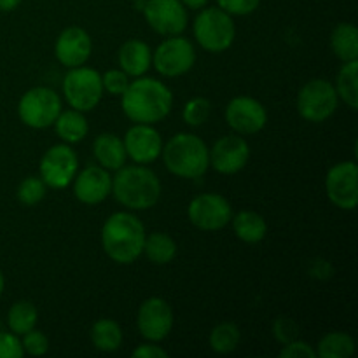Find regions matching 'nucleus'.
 <instances>
[{
    "mask_svg": "<svg viewBox=\"0 0 358 358\" xmlns=\"http://www.w3.org/2000/svg\"><path fill=\"white\" fill-rule=\"evenodd\" d=\"M196 63L194 45L182 35H171L161 42L152 52V65L161 76L180 77Z\"/></svg>",
    "mask_w": 358,
    "mask_h": 358,
    "instance_id": "1a4fd4ad",
    "label": "nucleus"
},
{
    "mask_svg": "<svg viewBox=\"0 0 358 358\" xmlns=\"http://www.w3.org/2000/svg\"><path fill=\"white\" fill-rule=\"evenodd\" d=\"M231 222H233L234 234L243 243H259L268 234V224H266L264 217L252 210H243V212L236 213Z\"/></svg>",
    "mask_w": 358,
    "mask_h": 358,
    "instance_id": "4be33fe9",
    "label": "nucleus"
},
{
    "mask_svg": "<svg viewBox=\"0 0 358 358\" xmlns=\"http://www.w3.org/2000/svg\"><path fill=\"white\" fill-rule=\"evenodd\" d=\"M241 332L233 322H222L210 332V348L219 355H229L240 346Z\"/></svg>",
    "mask_w": 358,
    "mask_h": 358,
    "instance_id": "c756f323",
    "label": "nucleus"
},
{
    "mask_svg": "<svg viewBox=\"0 0 358 358\" xmlns=\"http://www.w3.org/2000/svg\"><path fill=\"white\" fill-rule=\"evenodd\" d=\"M91 341H93L94 348L100 350V352H115L122 345L121 325L112 318H101L91 327Z\"/></svg>",
    "mask_w": 358,
    "mask_h": 358,
    "instance_id": "bb28decb",
    "label": "nucleus"
},
{
    "mask_svg": "<svg viewBox=\"0 0 358 358\" xmlns=\"http://www.w3.org/2000/svg\"><path fill=\"white\" fill-rule=\"evenodd\" d=\"M112 194L133 212L149 210L161 198L159 177L147 164L122 166L112 177Z\"/></svg>",
    "mask_w": 358,
    "mask_h": 358,
    "instance_id": "7ed1b4c3",
    "label": "nucleus"
},
{
    "mask_svg": "<svg viewBox=\"0 0 358 358\" xmlns=\"http://www.w3.org/2000/svg\"><path fill=\"white\" fill-rule=\"evenodd\" d=\"M210 166L222 175H234L247 166L250 159V147L240 135H226L208 149Z\"/></svg>",
    "mask_w": 358,
    "mask_h": 358,
    "instance_id": "dca6fc26",
    "label": "nucleus"
},
{
    "mask_svg": "<svg viewBox=\"0 0 358 358\" xmlns=\"http://www.w3.org/2000/svg\"><path fill=\"white\" fill-rule=\"evenodd\" d=\"M21 2L23 0H0V10L2 13H10V10L17 9Z\"/></svg>",
    "mask_w": 358,
    "mask_h": 358,
    "instance_id": "a19ab883",
    "label": "nucleus"
},
{
    "mask_svg": "<svg viewBox=\"0 0 358 358\" xmlns=\"http://www.w3.org/2000/svg\"><path fill=\"white\" fill-rule=\"evenodd\" d=\"M210 114H212V103H210L208 98L203 96H196L189 100L184 105V110H182V117H184L185 124L192 126V128L205 124L210 119Z\"/></svg>",
    "mask_w": 358,
    "mask_h": 358,
    "instance_id": "2f4dec72",
    "label": "nucleus"
},
{
    "mask_svg": "<svg viewBox=\"0 0 358 358\" xmlns=\"http://www.w3.org/2000/svg\"><path fill=\"white\" fill-rule=\"evenodd\" d=\"M45 192H48V185H45V182L42 180L41 177H34V175H30V177L23 178V180L20 182L16 196H17V201H20L21 205L35 206L45 198Z\"/></svg>",
    "mask_w": 358,
    "mask_h": 358,
    "instance_id": "7c9ffc66",
    "label": "nucleus"
},
{
    "mask_svg": "<svg viewBox=\"0 0 358 358\" xmlns=\"http://www.w3.org/2000/svg\"><path fill=\"white\" fill-rule=\"evenodd\" d=\"M194 37L208 52H224L233 45L236 27L231 14L220 7H206L194 20Z\"/></svg>",
    "mask_w": 358,
    "mask_h": 358,
    "instance_id": "39448f33",
    "label": "nucleus"
},
{
    "mask_svg": "<svg viewBox=\"0 0 358 358\" xmlns=\"http://www.w3.org/2000/svg\"><path fill=\"white\" fill-rule=\"evenodd\" d=\"M121 105L126 117L133 122L157 124L171 112L173 93L163 80L145 76L135 77L121 94Z\"/></svg>",
    "mask_w": 358,
    "mask_h": 358,
    "instance_id": "f257e3e1",
    "label": "nucleus"
},
{
    "mask_svg": "<svg viewBox=\"0 0 358 358\" xmlns=\"http://www.w3.org/2000/svg\"><path fill=\"white\" fill-rule=\"evenodd\" d=\"M310 275L315 276V278H320V280L331 278L332 276L331 264H329L327 261H324V259H315V261L311 262Z\"/></svg>",
    "mask_w": 358,
    "mask_h": 358,
    "instance_id": "ea45409f",
    "label": "nucleus"
},
{
    "mask_svg": "<svg viewBox=\"0 0 358 358\" xmlns=\"http://www.w3.org/2000/svg\"><path fill=\"white\" fill-rule=\"evenodd\" d=\"M226 121L238 135H255L268 124V110L252 96H236L227 103Z\"/></svg>",
    "mask_w": 358,
    "mask_h": 358,
    "instance_id": "2eb2a0df",
    "label": "nucleus"
},
{
    "mask_svg": "<svg viewBox=\"0 0 358 358\" xmlns=\"http://www.w3.org/2000/svg\"><path fill=\"white\" fill-rule=\"evenodd\" d=\"M131 355L136 358H168V352L164 348H161L159 345H156V343L149 341L133 350Z\"/></svg>",
    "mask_w": 358,
    "mask_h": 358,
    "instance_id": "58836bf2",
    "label": "nucleus"
},
{
    "mask_svg": "<svg viewBox=\"0 0 358 358\" xmlns=\"http://www.w3.org/2000/svg\"><path fill=\"white\" fill-rule=\"evenodd\" d=\"M21 345H23V352L31 357H42L49 352L48 336L41 331H35V329H31L27 334H23Z\"/></svg>",
    "mask_w": 358,
    "mask_h": 358,
    "instance_id": "72a5a7b5",
    "label": "nucleus"
},
{
    "mask_svg": "<svg viewBox=\"0 0 358 358\" xmlns=\"http://www.w3.org/2000/svg\"><path fill=\"white\" fill-rule=\"evenodd\" d=\"M282 358H317V350L306 341H299V339H294V341L283 345V350L280 352Z\"/></svg>",
    "mask_w": 358,
    "mask_h": 358,
    "instance_id": "4c0bfd02",
    "label": "nucleus"
},
{
    "mask_svg": "<svg viewBox=\"0 0 358 358\" xmlns=\"http://www.w3.org/2000/svg\"><path fill=\"white\" fill-rule=\"evenodd\" d=\"M126 156L136 164H150L163 152V138L154 124L135 122L124 135Z\"/></svg>",
    "mask_w": 358,
    "mask_h": 358,
    "instance_id": "f3484780",
    "label": "nucleus"
},
{
    "mask_svg": "<svg viewBox=\"0 0 358 358\" xmlns=\"http://www.w3.org/2000/svg\"><path fill=\"white\" fill-rule=\"evenodd\" d=\"M129 76L128 73L122 72L121 69H114V70H107V72L101 76V84H103V91H107L108 94L112 96H121L129 86Z\"/></svg>",
    "mask_w": 358,
    "mask_h": 358,
    "instance_id": "473e14b6",
    "label": "nucleus"
},
{
    "mask_svg": "<svg viewBox=\"0 0 358 358\" xmlns=\"http://www.w3.org/2000/svg\"><path fill=\"white\" fill-rule=\"evenodd\" d=\"M187 217L194 227L201 231L224 229L233 219V208L224 196L215 192L199 194L189 203Z\"/></svg>",
    "mask_w": 358,
    "mask_h": 358,
    "instance_id": "9b49d317",
    "label": "nucleus"
},
{
    "mask_svg": "<svg viewBox=\"0 0 358 358\" xmlns=\"http://www.w3.org/2000/svg\"><path fill=\"white\" fill-rule=\"evenodd\" d=\"M93 52V42L90 34L80 27H69L58 35L55 44V55L66 69L83 66Z\"/></svg>",
    "mask_w": 358,
    "mask_h": 358,
    "instance_id": "a211bd4d",
    "label": "nucleus"
},
{
    "mask_svg": "<svg viewBox=\"0 0 358 358\" xmlns=\"http://www.w3.org/2000/svg\"><path fill=\"white\" fill-rule=\"evenodd\" d=\"M55 128L59 138L65 143L83 142L86 138L87 131H90V124H87L84 112L76 110V108L59 112V115L55 121Z\"/></svg>",
    "mask_w": 358,
    "mask_h": 358,
    "instance_id": "5701e85b",
    "label": "nucleus"
},
{
    "mask_svg": "<svg viewBox=\"0 0 358 358\" xmlns=\"http://www.w3.org/2000/svg\"><path fill=\"white\" fill-rule=\"evenodd\" d=\"M331 45L341 62L358 59V30L355 24L339 23L331 35Z\"/></svg>",
    "mask_w": 358,
    "mask_h": 358,
    "instance_id": "a878e982",
    "label": "nucleus"
},
{
    "mask_svg": "<svg viewBox=\"0 0 358 358\" xmlns=\"http://www.w3.org/2000/svg\"><path fill=\"white\" fill-rule=\"evenodd\" d=\"M187 9H203L206 6L208 0H180Z\"/></svg>",
    "mask_w": 358,
    "mask_h": 358,
    "instance_id": "79ce46f5",
    "label": "nucleus"
},
{
    "mask_svg": "<svg viewBox=\"0 0 358 358\" xmlns=\"http://www.w3.org/2000/svg\"><path fill=\"white\" fill-rule=\"evenodd\" d=\"M41 178L45 185L51 189H65L72 184L77 170H79V159L76 150L70 143H58L51 149L45 150L41 159Z\"/></svg>",
    "mask_w": 358,
    "mask_h": 358,
    "instance_id": "9d476101",
    "label": "nucleus"
},
{
    "mask_svg": "<svg viewBox=\"0 0 358 358\" xmlns=\"http://www.w3.org/2000/svg\"><path fill=\"white\" fill-rule=\"evenodd\" d=\"M38 322V311L30 301H17L9 308L7 313V325L9 331L16 336L27 334L28 331L35 329Z\"/></svg>",
    "mask_w": 358,
    "mask_h": 358,
    "instance_id": "cd10ccee",
    "label": "nucleus"
},
{
    "mask_svg": "<svg viewBox=\"0 0 358 358\" xmlns=\"http://www.w3.org/2000/svg\"><path fill=\"white\" fill-rule=\"evenodd\" d=\"M336 93L339 100L345 101L346 107L352 110L358 108V59L343 62L336 80Z\"/></svg>",
    "mask_w": 358,
    "mask_h": 358,
    "instance_id": "393cba45",
    "label": "nucleus"
},
{
    "mask_svg": "<svg viewBox=\"0 0 358 358\" xmlns=\"http://www.w3.org/2000/svg\"><path fill=\"white\" fill-rule=\"evenodd\" d=\"M73 196L83 205H100L112 194V177L103 166H87L73 177Z\"/></svg>",
    "mask_w": 358,
    "mask_h": 358,
    "instance_id": "6ab92c4d",
    "label": "nucleus"
},
{
    "mask_svg": "<svg viewBox=\"0 0 358 358\" xmlns=\"http://www.w3.org/2000/svg\"><path fill=\"white\" fill-rule=\"evenodd\" d=\"M143 254L147 255L152 264L156 266H166L177 255V241L166 233H150L145 236V243H143Z\"/></svg>",
    "mask_w": 358,
    "mask_h": 358,
    "instance_id": "b1692460",
    "label": "nucleus"
},
{
    "mask_svg": "<svg viewBox=\"0 0 358 358\" xmlns=\"http://www.w3.org/2000/svg\"><path fill=\"white\" fill-rule=\"evenodd\" d=\"M164 166L175 177L194 180L203 177L210 168V156L206 143L198 135L178 133L163 145L161 152Z\"/></svg>",
    "mask_w": 358,
    "mask_h": 358,
    "instance_id": "20e7f679",
    "label": "nucleus"
},
{
    "mask_svg": "<svg viewBox=\"0 0 358 358\" xmlns=\"http://www.w3.org/2000/svg\"><path fill=\"white\" fill-rule=\"evenodd\" d=\"M93 154L100 166H103L108 171H117L126 164V149L124 142L114 133H101L94 138Z\"/></svg>",
    "mask_w": 358,
    "mask_h": 358,
    "instance_id": "412c9836",
    "label": "nucleus"
},
{
    "mask_svg": "<svg viewBox=\"0 0 358 358\" xmlns=\"http://www.w3.org/2000/svg\"><path fill=\"white\" fill-rule=\"evenodd\" d=\"M23 355L20 336L14 332H0V358H21Z\"/></svg>",
    "mask_w": 358,
    "mask_h": 358,
    "instance_id": "e433bc0d",
    "label": "nucleus"
},
{
    "mask_svg": "<svg viewBox=\"0 0 358 358\" xmlns=\"http://www.w3.org/2000/svg\"><path fill=\"white\" fill-rule=\"evenodd\" d=\"M219 7L231 16H248L261 6V0H217Z\"/></svg>",
    "mask_w": 358,
    "mask_h": 358,
    "instance_id": "c9c22d12",
    "label": "nucleus"
},
{
    "mask_svg": "<svg viewBox=\"0 0 358 358\" xmlns=\"http://www.w3.org/2000/svg\"><path fill=\"white\" fill-rule=\"evenodd\" d=\"M117 59L122 72L128 73L129 77H142L152 65V49L147 42L131 38L119 48Z\"/></svg>",
    "mask_w": 358,
    "mask_h": 358,
    "instance_id": "aec40b11",
    "label": "nucleus"
},
{
    "mask_svg": "<svg viewBox=\"0 0 358 358\" xmlns=\"http://www.w3.org/2000/svg\"><path fill=\"white\" fill-rule=\"evenodd\" d=\"M355 353V341L346 332H329L318 343L317 355L322 358H350Z\"/></svg>",
    "mask_w": 358,
    "mask_h": 358,
    "instance_id": "c85d7f7f",
    "label": "nucleus"
},
{
    "mask_svg": "<svg viewBox=\"0 0 358 358\" xmlns=\"http://www.w3.org/2000/svg\"><path fill=\"white\" fill-rule=\"evenodd\" d=\"M273 336L278 343L287 345V343L294 341L299 336V325L289 317H278L273 324Z\"/></svg>",
    "mask_w": 358,
    "mask_h": 358,
    "instance_id": "f704fd0d",
    "label": "nucleus"
},
{
    "mask_svg": "<svg viewBox=\"0 0 358 358\" xmlns=\"http://www.w3.org/2000/svg\"><path fill=\"white\" fill-rule=\"evenodd\" d=\"M173 310L163 297H149L138 308L136 325L145 341L159 343L170 336L173 329Z\"/></svg>",
    "mask_w": 358,
    "mask_h": 358,
    "instance_id": "4468645a",
    "label": "nucleus"
},
{
    "mask_svg": "<svg viewBox=\"0 0 358 358\" xmlns=\"http://www.w3.org/2000/svg\"><path fill=\"white\" fill-rule=\"evenodd\" d=\"M3 289H6V278H3V273L0 271V296H2Z\"/></svg>",
    "mask_w": 358,
    "mask_h": 358,
    "instance_id": "37998d69",
    "label": "nucleus"
},
{
    "mask_svg": "<svg viewBox=\"0 0 358 358\" xmlns=\"http://www.w3.org/2000/svg\"><path fill=\"white\" fill-rule=\"evenodd\" d=\"M135 2H143V0H135Z\"/></svg>",
    "mask_w": 358,
    "mask_h": 358,
    "instance_id": "c03bdc74",
    "label": "nucleus"
},
{
    "mask_svg": "<svg viewBox=\"0 0 358 358\" xmlns=\"http://www.w3.org/2000/svg\"><path fill=\"white\" fill-rule=\"evenodd\" d=\"M62 112V98L51 87L37 86L28 90L17 103V115L28 128L45 129L55 124Z\"/></svg>",
    "mask_w": 358,
    "mask_h": 358,
    "instance_id": "423d86ee",
    "label": "nucleus"
},
{
    "mask_svg": "<svg viewBox=\"0 0 358 358\" xmlns=\"http://www.w3.org/2000/svg\"><path fill=\"white\" fill-rule=\"evenodd\" d=\"M338 93L331 80L311 79L297 94V112L308 122H324L336 112Z\"/></svg>",
    "mask_w": 358,
    "mask_h": 358,
    "instance_id": "6e6552de",
    "label": "nucleus"
},
{
    "mask_svg": "<svg viewBox=\"0 0 358 358\" xmlns=\"http://www.w3.org/2000/svg\"><path fill=\"white\" fill-rule=\"evenodd\" d=\"M145 227L129 212H115L101 227V247L115 264H133L143 254Z\"/></svg>",
    "mask_w": 358,
    "mask_h": 358,
    "instance_id": "f03ea898",
    "label": "nucleus"
},
{
    "mask_svg": "<svg viewBox=\"0 0 358 358\" xmlns=\"http://www.w3.org/2000/svg\"><path fill=\"white\" fill-rule=\"evenodd\" d=\"M101 73L87 66L70 69L63 79V94L66 103L79 112H90L96 107L103 96Z\"/></svg>",
    "mask_w": 358,
    "mask_h": 358,
    "instance_id": "0eeeda50",
    "label": "nucleus"
},
{
    "mask_svg": "<svg viewBox=\"0 0 358 358\" xmlns=\"http://www.w3.org/2000/svg\"><path fill=\"white\" fill-rule=\"evenodd\" d=\"M142 10L147 24L164 37L182 35L187 28V7L180 0H145Z\"/></svg>",
    "mask_w": 358,
    "mask_h": 358,
    "instance_id": "f8f14e48",
    "label": "nucleus"
},
{
    "mask_svg": "<svg viewBox=\"0 0 358 358\" xmlns=\"http://www.w3.org/2000/svg\"><path fill=\"white\" fill-rule=\"evenodd\" d=\"M325 192L332 205L355 210L358 205V166L355 161L334 164L325 177Z\"/></svg>",
    "mask_w": 358,
    "mask_h": 358,
    "instance_id": "ddd939ff",
    "label": "nucleus"
}]
</instances>
